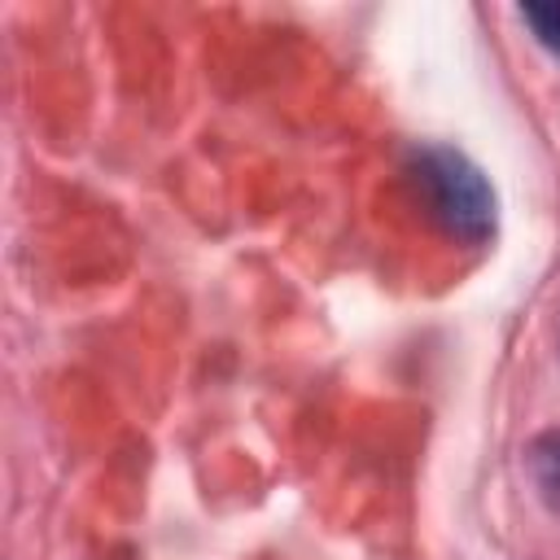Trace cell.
Masks as SVG:
<instances>
[{
	"label": "cell",
	"mask_w": 560,
	"mask_h": 560,
	"mask_svg": "<svg viewBox=\"0 0 560 560\" xmlns=\"http://www.w3.org/2000/svg\"><path fill=\"white\" fill-rule=\"evenodd\" d=\"M416 184L433 210V219L468 241V245H486L494 236V219H499V201L490 179L481 175V166L451 149V144H424L416 153Z\"/></svg>",
	"instance_id": "cell-1"
},
{
	"label": "cell",
	"mask_w": 560,
	"mask_h": 560,
	"mask_svg": "<svg viewBox=\"0 0 560 560\" xmlns=\"http://www.w3.org/2000/svg\"><path fill=\"white\" fill-rule=\"evenodd\" d=\"M525 472H529L538 499L560 516V424L556 429H542L525 446Z\"/></svg>",
	"instance_id": "cell-2"
},
{
	"label": "cell",
	"mask_w": 560,
	"mask_h": 560,
	"mask_svg": "<svg viewBox=\"0 0 560 560\" xmlns=\"http://www.w3.org/2000/svg\"><path fill=\"white\" fill-rule=\"evenodd\" d=\"M521 18L542 48L560 52V4H521Z\"/></svg>",
	"instance_id": "cell-3"
}]
</instances>
